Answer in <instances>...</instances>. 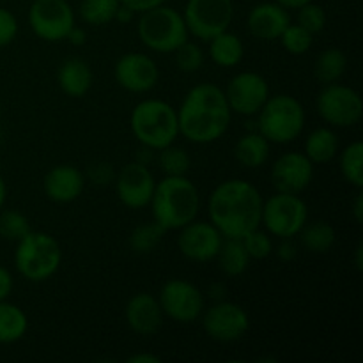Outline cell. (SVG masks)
Masks as SVG:
<instances>
[{"instance_id":"obj_34","label":"cell","mask_w":363,"mask_h":363,"mask_svg":"<svg viewBox=\"0 0 363 363\" xmlns=\"http://www.w3.org/2000/svg\"><path fill=\"white\" fill-rule=\"evenodd\" d=\"M30 222L27 216L14 209H0V238L7 241H20L30 233Z\"/></svg>"},{"instance_id":"obj_37","label":"cell","mask_w":363,"mask_h":363,"mask_svg":"<svg viewBox=\"0 0 363 363\" xmlns=\"http://www.w3.org/2000/svg\"><path fill=\"white\" fill-rule=\"evenodd\" d=\"M241 241H243L250 259H255V261L269 257L273 254V250H275L269 234L266 230H261V227H257V229L248 233L245 238H241Z\"/></svg>"},{"instance_id":"obj_4","label":"cell","mask_w":363,"mask_h":363,"mask_svg":"<svg viewBox=\"0 0 363 363\" xmlns=\"http://www.w3.org/2000/svg\"><path fill=\"white\" fill-rule=\"evenodd\" d=\"M130 128L144 147L160 151L179 137L177 110L163 99H144L131 110Z\"/></svg>"},{"instance_id":"obj_2","label":"cell","mask_w":363,"mask_h":363,"mask_svg":"<svg viewBox=\"0 0 363 363\" xmlns=\"http://www.w3.org/2000/svg\"><path fill=\"white\" fill-rule=\"evenodd\" d=\"M230 119L233 112L225 92L215 84H199L191 87L177 110L179 135L199 145L222 138Z\"/></svg>"},{"instance_id":"obj_35","label":"cell","mask_w":363,"mask_h":363,"mask_svg":"<svg viewBox=\"0 0 363 363\" xmlns=\"http://www.w3.org/2000/svg\"><path fill=\"white\" fill-rule=\"evenodd\" d=\"M279 39L282 43L284 50L289 55L294 57H300L303 53H307L311 50L312 43H314V35L298 23H289V27L282 32V35Z\"/></svg>"},{"instance_id":"obj_11","label":"cell","mask_w":363,"mask_h":363,"mask_svg":"<svg viewBox=\"0 0 363 363\" xmlns=\"http://www.w3.org/2000/svg\"><path fill=\"white\" fill-rule=\"evenodd\" d=\"M28 25L43 41H64L74 27V11L67 0H34L28 9Z\"/></svg>"},{"instance_id":"obj_45","label":"cell","mask_w":363,"mask_h":363,"mask_svg":"<svg viewBox=\"0 0 363 363\" xmlns=\"http://www.w3.org/2000/svg\"><path fill=\"white\" fill-rule=\"evenodd\" d=\"M160 362H162V358L151 353H138L128 358V363H160Z\"/></svg>"},{"instance_id":"obj_14","label":"cell","mask_w":363,"mask_h":363,"mask_svg":"<svg viewBox=\"0 0 363 363\" xmlns=\"http://www.w3.org/2000/svg\"><path fill=\"white\" fill-rule=\"evenodd\" d=\"M227 103L233 113L240 116H257L259 110L268 101L269 85L262 74L255 71H241L229 82L225 91Z\"/></svg>"},{"instance_id":"obj_33","label":"cell","mask_w":363,"mask_h":363,"mask_svg":"<svg viewBox=\"0 0 363 363\" xmlns=\"http://www.w3.org/2000/svg\"><path fill=\"white\" fill-rule=\"evenodd\" d=\"M158 165L165 176H186L191 167V158L186 149L170 144L160 149Z\"/></svg>"},{"instance_id":"obj_20","label":"cell","mask_w":363,"mask_h":363,"mask_svg":"<svg viewBox=\"0 0 363 363\" xmlns=\"http://www.w3.org/2000/svg\"><path fill=\"white\" fill-rule=\"evenodd\" d=\"M124 315H126V323L131 332L142 337H151L158 333L165 318L158 298L151 296L149 293H137L131 296L126 303Z\"/></svg>"},{"instance_id":"obj_43","label":"cell","mask_w":363,"mask_h":363,"mask_svg":"<svg viewBox=\"0 0 363 363\" xmlns=\"http://www.w3.org/2000/svg\"><path fill=\"white\" fill-rule=\"evenodd\" d=\"M13 287H14V280L13 275L7 268L0 266V301L7 300L13 293Z\"/></svg>"},{"instance_id":"obj_17","label":"cell","mask_w":363,"mask_h":363,"mask_svg":"<svg viewBox=\"0 0 363 363\" xmlns=\"http://www.w3.org/2000/svg\"><path fill=\"white\" fill-rule=\"evenodd\" d=\"M269 177L277 191L300 195L314 179V163L305 156V152H284L272 165Z\"/></svg>"},{"instance_id":"obj_39","label":"cell","mask_w":363,"mask_h":363,"mask_svg":"<svg viewBox=\"0 0 363 363\" xmlns=\"http://www.w3.org/2000/svg\"><path fill=\"white\" fill-rule=\"evenodd\" d=\"M18 20L9 9L0 7V48H6L16 39Z\"/></svg>"},{"instance_id":"obj_22","label":"cell","mask_w":363,"mask_h":363,"mask_svg":"<svg viewBox=\"0 0 363 363\" xmlns=\"http://www.w3.org/2000/svg\"><path fill=\"white\" fill-rule=\"evenodd\" d=\"M57 84L67 98H84L94 84V73L87 60L71 57L60 64L57 71Z\"/></svg>"},{"instance_id":"obj_38","label":"cell","mask_w":363,"mask_h":363,"mask_svg":"<svg viewBox=\"0 0 363 363\" xmlns=\"http://www.w3.org/2000/svg\"><path fill=\"white\" fill-rule=\"evenodd\" d=\"M296 23L301 25L305 30L311 32L312 35L319 34L326 27V13L319 4L308 2L298 9Z\"/></svg>"},{"instance_id":"obj_42","label":"cell","mask_w":363,"mask_h":363,"mask_svg":"<svg viewBox=\"0 0 363 363\" xmlns=\"http://www.w3.org/2000/svg\"><path fill=\"white\" fill-rule=\"evenodd\" d=\"M298 255V247L293 243V238H287V240H280V245L277 247V257L284 262H289L293 259H296Z\"/></svg>"},{"instance_id":"obj_19","label":"cell","mask_w":363,"mask_h":363,"mask_svg":"<svg viewBox=\"0 0 363 363\" xmlns=\"http://www.w3.org/2000/svg\"><path fill=\"white\" fill-rule=\"evenodd\" d=\"M85 188V176L80 169L62 163L46 172L43 179L45 195L55 204H69L77 201Z\"/></svg>"},{"instance_id":"obj_27","label":"cell","mask_w":363,"mask_h":363,"mask_svg":"<svg viewBox=\"0 0 363 363\" xmlns=\"http://www.w3.org/2000/svg\"><path fill=\"white\" fill-rule=\"evenodd\" d=\"M28 318L18 305L0 301V344H14L27 335Z\"/></svg>"},{"instance_id":"obj_51","label":"cell","mask_w":363,"mask_h":363,"mask_svg":"<svg viewBox=\"0 0 363 363\" xmlns=\"http://www.w3.org/2000/svg\"><path fill=\"white\" fill-rule=\"evenodd\" d=\"M0 116H2V103H0Z\"/></svg>"},{"instance_id":"obj_32","label":"cell","mask_w":363,"mask_h":363,"mask_svg":"<svg viewBox=\"0 0 363 363\" xmlns=\"http://www.w3.org/2000/svg\"><path fill=\"white\" fill-rule=\"evenodd\" d=\"M165 233L167 230L156 222L144 223V225H138L131 230L128 243H130V248L135 254L147 255L155 252L156 247L162 243V238Z\"/></svg>"},{"instance_id":"obj_50","label":"cell","mask_w":363,"mask_h":363,"mask_svg":"<svg viewBox=\"0 0 363 363\" xmlns=\"http://www.w3.org/2000/svg\"><path fill=\"white\" fill-rule=\"evenodd\" d=\"M6 201H7V186H6V181H4L2 176H0V209H4Z\"/></svg>"},{"instance_id":"obj_1","label":"cell","mask_w":363,"mask_h":363,"mask_svg":"<svg viewBox=\"0 0 363 363\" xmlns=\"http://www.w3.org/2000/svg\"><path fill=\"white\" fill-rule=\"evenodd\" d=\"M261 191L245 179H227L209 195V222L223 238L241 240L248 233L261 227L262 216Z\"/></svg>"},{"instance_id":"obj_9","label":"cell","mask_w":363,"mask_h":363,"mask_svg":"<svg viewBox=\"0 0 363 363\" xmlns=\"http://www.w3.org/2000/svg\"><path fill=\"white\" fill-rule=\"evenodd\" d=\"M233 16V0H188L183 11L188 34L204 43L229 30Z\"/></svg>"},{"instance_id":"obj_18","label":"cell","mask_w":363,"mask_h":363,"mask_svg":"<svg viewBox=\"0 0 363 363\" xmlns=\"http://www.w3.org/2000/svg\"><path fill=\"white\" fill-rule=\"evenodd\" d=\"M113 78L128 92L144 94L152 91L160 80V69L145 53H124L113 66Z\"/></svg>"},{"instance_id":"obj_30","label":"cell","mask_w":363,"mask_h":363,"mask_svg":"<svg viewBox=\"0 0 363 363\" xmlns=\"http://www.w3.org/2000/svg\"><path fill=\"white\" fill-rule=\"evenodd\" d=\"M339 169L344 179L360 190L363 186V144L360 140L351 142L340 151Z\"/></svg>"},{"instance_id":"obj_46","label":"cell","mask_w":363,"mask_h":363,"mask_svg":"<svg viewBox=\"0 0 363 363\" xmlns=\"http://www.w3.org/2000/svg\"><path fill=\"white\" fill-rule=\"evenodd\" d=\"M133 16H135L133 11H131L130 7L123 6V4H121L119 9H117V13H116V20L121 21V23H124V25L130 23V21L133 20Z\"/></svg>"},{"instance_id":"obj_36","label":"cell","mask_w":363,"mask_h":363,"mask_svg":"<svg viewBox=\"0 0 363 363\" xmlns=\"http://www.w3.org/2000/svg\"><path fill=\"white\" fill-rule=\"evenodd\" d=\"M174 55H176L177 67H179L183 73H195V71H199L206 59L201 46L190 41H184L183 45L174 52Z\"/></svg>"},{"instance_id":"obj_28","label":"cell","mask_w":363,"mask_h":363,"mask_svg":"<svg viewBox=\"0 0 363 363\" xmlns=\"http://www.w3.org/2000/svg\"><path fill=\"white\" fill-rule=\"evenodd\" d=\"M220 269L227 277H240L243 275L250 264V255L245 248L243 241L233 240V238H223V243L220 247L218 255H216Z\"/></svg>"},{"instance_id":"obj_7","label":"cell","mask_w":363,"mask_h":363,"mask_svg":"<svg viewBox=\"0 0 363 363\" xmlns=\"http://www.w3.org/2000/svg\"><path fill=\"white\" fill-rule=\"evenodd\" d=\"M137 32L142 45L156 53H174L190 35L183 14L165 4L140 13Z\"/></svg>"},{"instance_id":"obj_21","label":"cell","mask_w":363,"mask_h":363,"mask_svg":"<svg viewBox=\"0 0 363 363\" xmlns=\"http://www.w3.org/2000/svg\"><path fill=\"white\" fill-rule=\"evenodd\" d=\"M289 9L277 2H262L250 9L247 18L248 30L261 41H277L282 32L289 27Z\"/></svg>"},{"instance_id":"obj_5","label":"cell","mask_w":363,"mask_h":363,"mask_svg":"<svg viewBox=\"0 0 363 363\" xmlns=\"http://www.w3.org/2000/svg\"><path fill=\"white\" fill-rule=\"evenodd\" d=\"M62 250L59 241L43 230H30L16 241L14 266L16 272L28 282H45L52 279L60 268Z\"/></svg>"},{"instance_id":"obj_47","label":"cell","mask_w":363,"mask_h":363,"mask_svg":"<svg viewBox=\"0 0 363 363\" xmlns=\"http://www.w3.org/2000/svg\"><path fill=\"white\" fill-rule=\"evenodd\" d=\"M353 216L354 220H357V223H362L363 220V195L362 194H357V197H354Z\"/></svg>"},{"instance_id":"obj_23","label":"cell","mask_w":363,"mask_h":363,"mask_svg":"<svg viewBox=\"0 0 363 363\" xmlns=\"http://www.w3.org/2000/svg\"><path fill=\"white\" fill-rule=\"evenodd\" d=\"M305 156L314 165H325L339 155V137L332 128H315L305 140Z\"/></svg>"},{"instance_id":"obj_26","label":"cell","mask_w":363,"mask_h":363,"mask_svg":"<svg viewBox=\"0 0 363 363\" xmlns=\"http://www.w3.org/2000/svg\"><path fill=\"white\" fill-rule=\"evenodd\" d=\"M300 243L311 254H328L337 241L335 227L325 220L305 223L300 230Z\"/></svg>"},{"instance_id":"obj_10","label":"cell","mask_w":363,"mask_h":363,"mask_svg":"<svg viewBox=\"0 0 363 363\" xmlns=\"http://www.w3.org/2000/svg\"><path fill=\"white\" fill-rule=\"evenodd\" d=\"M318 112L325 123L333 128H351L362 121V96L353 87L339 84L325 85L318 96Z\"/></svg>"},{"instance_id":"obj_15","label":"cell","mask_w":363,"mask_h":363,"mask_svg":"<svg viewBox=\"0 0 363 363\" xmlns=\"http://www.w3.org/2000/svg\"><path fill=\"white\" fill-rule=\"evenodd\" d=\"M117 199L130 209H144L151 204L156 181L145 163L130 162L113 177Z\"/></svg>"},{"instance_id":"obj_8","label":"cell","mask_w":363,"mask_h":363,"mask_svg":"<svg viewBox=\"0 0 363 363\" xmlns=\"http://www.w3.org/2000/svg\"><path fill=\"white\" fill-rule=\"evenodd\" d=\"M307 222V202L298 194L277 191L275 195L262 202L261 225H264L266 233L277 236L279 240L298 236Z\"/></svg>"},{"instance_id":"obj_13","label":"cell","mask_w":363,"mask_h":363,"mask_svg":"<svg viewBox=\"0 0 363 363\" xmlns=\"http://www.w3.org/2000/svg\"><path fill=\"white\" fill-rule=\"evenodd\" d=\"M202 328L209 339L216 342L230 344L243 339L250 330V318L241 305L218 300L201 315Z\"/></svg>"},{"instance_id":"obj_12","label":"cell","mask_w":363,"mask_h":363,"mask_svg":"<svg viewBox=\"0 0 363 363\" xmlns=\"http://www.w3.org/2000/svg\"><path fill=\"white\" fill-rule=\"evenodd\" d=\"M158 301L167 318L183 325L197 321L206 307L204 293L183 279L167 280L160 289Z\"/></svg>"},{"instance_id":"obj_49","label":"cell","mask_w":363,"mask_h":363,"mask_svg":"<svg viewBox=\"0 0 363 363\" xmlns=\"http://www.w3.org/2000/svg\"><path fill=\"white\" fill-rule=\"evenodd\" d=\"M354 264H357L358 272H362V268H363V247H362V243H358L357 250H354Z\"/></svg>"},{"instance_id":"obj_41","label":"cell","mask_w":363,"mask_h":363,"mask_svg":"<svg viewBox=\"0 0 363 363\" xmlns=\"http://www.w3.org/2000/svg\"><path fill=\"white\" fill-rule=\"evenodd\" d=\"M167 0H121V4L126 7H130L135 14L145 13L149 9H155V7L163 6Z\"/></svg>"},{"instance_id":"obj_24","label":"cell","mask_w":363,"mask_h":363,"mask_svg":"<svg viewBox=\"0 0 363 363\" xmlns=\"http://www.w3.org/2000/svg\"><path fill=\"white\" fill-rule=\"evenodd\" d=\"M234 158L245 169H259L269 158V142L257 130L248 131L234 145Z\"/></svg>"},{"instance_id":"obj_40","label":"cell","mask_w":363,"mask_h":363,"mask_svg":"<svg viewBox=\"0 0 363 363\" xmlns=\"http://www.w3.org/2000/svg\"><path fill=\"white\" fill-rule=\"evenodd\" d=\"M89 177H91L96 184H108L110 181H113L116 174H113L112 167H108L106 163H98V165H94L89 170Z\"/></svg>"},{"instance_id":"obj_6","label":"cell","mask_w":363,"mask_h":363,"mask_svg":"<svg viewBox=\"0 0 363 363\" xmlns=\"http://www.w3.org/2000/svg\"><path fill=\"white\" fill-rule=\"evenodd\" d=\"M257 116V131L269 144H291L303 133L305 108L291 94L269 96Z\"/></svg>"},{"instance_id":"obj_16","label":"cell","mask_w":363,"mask_h":363,"mask_svg":"<svg viewBox=\"0 0 363 363\" xmlns=\"http://www.w3.org/2000/svg\"><path fill=\"white\" fill-rule=\"evenodd\" d=\"M222 243L220 230L211 222H201L197 218L181 227L177 236V248L191 262L215 261Z\"/></svg>"},{"instance_id":"obj_25","label":"cell","mask_w":363,"mask_h":363,"mask_svg":"<svg viewBox=\"0 0 363 363\" xmlns=\"http://www.w3.org/2000/svg\"><path fill=\"white\" fill-rule=\"evenodd\" d=\"M209 43V59L220 67H234L243 60L245 45L240 35L225 30L215 35Z\"/></svg>"},{"instance_id":"obj_48","label":"cell","mask_w":363,"mask_h":363,"mask_svg":"<svg viewBox=\"0 0 363 363\" xmlns=\"http://www.w3.org/2000/svg\"><path fill=\"white\" fill-rule=\"evenodd\" d=\"M273 2L280 4V6L286 7V9H300L301 6L312 2V0H273Z\"/></svg>"},{"instance_id":"obj_44","label":"cell","mask_w":363,"mask_h":363,"mask_svg":"<svg viewBox=\"0 0 363 363\" xmlns=\"http://www.w3.org/2000/svg\"><path fill=\"white\" fill-rule=\"evenodd\" d=\"M66 41H69L73 46H82L85 45V41H87V34H85L84 28L74 25V27L69 30V34H67Z\"/></svg>"},{"instance_id":"obj_3","label":"cell","mask_w":363,"mask_h":363,"mask_svg":"<svg viewBox=\"0 0 363 363\" xmlns=\"http://www.w3.org/2000/svg\"><path fill=\"white\" fill-rule=\"evenodd\" d=\"M149 206L158 225L165 230H179L197 218L201 194L186 176H165L156 183Z\"/></svg>"},{"instance_id":"obj_31","label":"cell","mask_w":363,"mask_h":363,"mask_svg":"<svg viewBox=\"0 0 363 363\" xmlns=\"http://www.w3.org/2000/svg\"><path fill=\"white\" fill-rule=\"evenodd\" d=\"M121 0H82L80 18L92 27H103L116 20Z\"/></svg>"},{"instance_id":"obj_29","label":"cell","mask_w":363,"mask_h":363,"mask_svg":"<svg viewBox=\"0 0 363 363\" xmlns=\"http://www.w3.org/2000/svg\"><path fill=\"white\" fill-rule=\"evenodd\" d=\"M347 69V57L340 48H326L315 59L314 74L321 84H335Z\"/></svg>"}]
</instances>
